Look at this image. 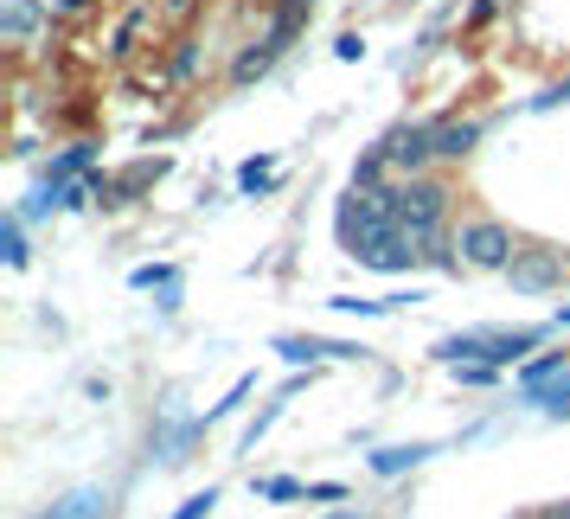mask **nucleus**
<instances>
[{"mask_svg":"<svg viewBox=\"0 0 570 519\" xmlns=\"http://www.w3.org/2000/svg\"><path fill=\"white\" fill-rule=\"evenodd\" d=\"M519 519H539V513H519Z\"/></svg>","mask_w":570,"mask_h":519,"instance_id":"obj_9","label":"nucleus"},{"mask_svg":"<svg viewBox=\"0 0 570 519\" xmlns=\"http://www.w3.org/2000/svg\"><path fill=\"white\" fill-rule=\"evenodd\" d=\"M385 160L391 167H404V174H423V167L436 160V129H397L385 141Z\"/></svg>","mask_w":570,"mask_h":519,"instance_id":"obj_5","label":"nucleus"},{"mask_svg":"<svg viewBox=\"0 0 570 519\" xmlns=\"http://www.w3.org/2000/svg\"><path fill=\"white\" fill-rule=\"evenodd\" d=\"M513 251H519V237L500 218H468L462 232H455V263L462 270H507Z\"/></svg>","mask_w":570,"mask_h":519,"instance_id":"obj_2","label":"nucleus"},{"mask_svg":"<svg viewBox=\"0 0 570 519\" xmlns=\"http://www.w3.org/2000/svg\"><path fill=\"white\" fill-rule=\"evenodd\" d=\"M474 141H481V129H474V123H436V160L474 155Z\"/></svg>","mask_w":570,"mask_h":519,"instance_id":"obj_6","label":"nucleus"},{"mask_svg":"<svg viewBox=\"0 0 570 519\" xmlns=\"http://www.w3.org/2000/svg\"><path fill=\"white\" fill-rule=\"evenodd\" d=\"M423 456H430V449H385V456H379V474H397L404 462H423Z\"/></svg>","mask_w":570,"mask_h":519,"instance_id":"obj_8","label":"nucleus"},{"mask_svg":"<svg viewBox=\"0 0 570 519\" xmlns=\"http://www.w3.org/2000/svg\"><path fill=\"white\" fill-rule=\"evenodd\" d=\"M500 276L513 283V295H551V288L570 283V263H564L558 244H519L513 263H507Z\"/></svg>","mask_w":570,"mask_h":519,"instance_id":"obj_1","label":"nucleus"},{"mask_svg":"<svg viewBox=\"0 0 570 519\" xmlns=\"http://www.w3.org/2000/svg\"><path fill=\"white\" fill-rule=\"evenodd\" d=\"M539 340H544V327H519V334H468V340H442V360H462V353H474V360L513 365V360H525Z\"/></svg>","mask_w":570,"mask_h":519,"instance_id":"obj_4","label":"nucleus"},{"mask_svg":"<svg viewBox=\"0 0 570 519\" xmlns=\"http://www.w3.org/2000/svg\"><path fill=\"white\" fill-rule=\"evenodd\" d=\"M269 58H276V46H257V52H244L232 65V84H250V78H263L269 71Z\"/></svg>","mask_w":570,"mask_h":519,"instance_id":"obj_7","label":"nucleus"},{"mask_svg":"<svg viewBox=\"0 0 570 519\" xmlns=\"http://www.w3.org/2000/svg\"><path fill=\"white\" fill-rule=\"evenodd\" d=\"M391 212H397V232H442V218H449V186L411 174V180L391 193Z\"/></svg>","mask_w":570,"mask_h":519,"instance_id":"obj_3","label":"nucleus"}]
</instances>
